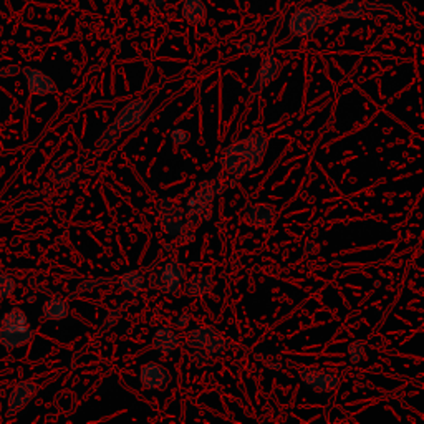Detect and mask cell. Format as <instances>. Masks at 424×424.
<instances>
[{
	"label": "cell",
	"mask_w": 424,
	"mask_h": 424,
	"mask_svg": "<svg viewBox=\"0 0 424 424\" xmlns=\"http://www.w3.org/2000/svg\"><path fill=\"white\" fill-rule=\"evenodd\" d=\"M348 357L353 365H358V363L365 360V345H363V341L354 340L348 345Z\"/></svg>",
	"instance_id": "obj_23"
},
{
	"label": "cell",
	"mask_w": 424,
	"mask_h": 424,
	"mask_svg": "<svg viewBox=\"0 0 424 424\" xmlns=\"http://www.w3.org/2000/svg\"><path fill=\"white\" fill-rule=\"evenodd\" d=\"M34 333V327L22 308H10L0 318V345L3 348L14 350L30 343Z\"/></svg>",
	"instance_id": "obj_4"
},
{
	"label": "cell",
	"mask_w": 424,
	"mask_h": 424,
	"mask_svg": "<svg viewBox=\"0 0 424 424\" xmlns=\"http://www.w3.org/2000/svg\"><path fill=\"white\" fill-rule=\"evenodd\" d=\"M246 219L252 227H255V229L268 227L272 226V222H274L275 211L274 207L268 206V204H257V206L248 207L246 212Z\"/></svg>",
	"instance_id": "obj_14"
},
{
	"label": "cell",
	"mask_w": 424,
	"mask_h": 424,
	"mask_svg": "<svg viewBox=\"0 0 424 424\" xmlns=\"http://www.w3.org/2000/svg\"><path fill=\"white\" fill-rule=\"evenodd\" d=\"M0 34H2V27H0Z\"/></svg>",
	"instance_id": "obj_31"
},
{
	"label": "cell",
	"mask_w": 424,
	"mask_h": 424,
	"mask_svg": "<svg viewBox=\"0 0 424 424\" xmlns=\"http://www.w3.org/2000/svg\"><path fill=\"white\" fill-rule=\"evenodd\" d=\"M186 280V267L181 260L171 259L151 274L149 285L166 295H178Z\"/></svg>",
	"instance_id": "obj_5"
},
{
	"label": "cell",
	"mask_w": 424,
	"mask_h": 424,
	"mask_svg": "<svg viewBox=\"0 0 424 424\" xmlns=\"http://www.w3.org/2000/svg\"><path fill=\"white\" fill-rule=\"evenodd\" d=\"M227 348H229V340H226L221 333H218V335L212 338L209 343L206 345V348L204 350H206V353L209 354V357L214 358V357H221V354L226 353Z\"/></svg>",
	"instance_id": "obj_22"
},
{
	"label": "cell",
	"mask_w": 424,
	"mask_h": 424,
	"mask_svg": "<svg viewBox=\"0 0 424 424\" xmlns=\"http://www.w3.org/2000/svg\"><path fill=\"white\" fill-rule=\"evenodd\" d=\"M169 138H171V142L176 146H182L186 145L187 141H189V133L186 131V129H181V128H176V129H171L169 133Z\"/></svg>",
	"instance_id": "obj_26"
},
{
	"label": "cell",
	"mask_w": 424,
	"mask_h": 424,
	"mask_svg": "<svg viewBox=\"0 0 424 424\" xmlns=\"http://www.w3.org/2000/svg\"><path fill=\"white\" fill-rule=\"evenodd\" d=\"M78 174V168L73 162L68 161H56L50 171V179L55 186L62 187L70 184L73 179Z\"/></svg>",
	"instance_id": "obj_16"
},
{
	"label": "cell",
	"mask_w": 424,
	"mask_h": 424,
	"mask_svg": "<svg viewBox=\"0 0 424 424\" xmlns=\"http://www.w3.org/2000/svg\"><path fill=\"white\" fill-rule=\"evenodd\" d=\"M158 219L162 232L169 237H179L184 232V209L169 198H162L158 202Z\"/></svg>",
	"instance_id": "obj_6"
},
{
	"label": "cell",
	"mask_w": 424,
	"mask_h": 424,
	"mask_svg": "<svg viewBox=\"0 0 424 424\" xmlns=\"http://www.w3.org/2000/svg\"><path fill=\"white\" fill-rule=\"evenodd\" d=\"M15 290V280L9 274H0V299H7Z\"/></svg>",
	"instance_id": "obj_24"
},
{
	"label": "cell",
	"mask_w": 424,
	"mask_h": 424,
	"mask_svg": "<svg viewBox=\"0 0 424 424\" xmlns=\"http://www.w3.org/2000/svg\"><path fill=\"white\" fill-rule=\"evenodd\" d=\"M317 12H318V17H320V27L327 25V23L330 22H335V20L338 19L337 9H332V7H328V6H318Z\"/></svg>",
	"instance_id": "obj_25"
},
{
	"label": "cell",
	"mask_w": 424,
	"mask_h": 424,
	"mask_svg": "<svg viewBox=\"0 0 424 424\" xmlns=\"http://www.w3.org/2000/svg\"><path fill=\"white\" fill-rule=\"evenodd\" d=\"M218 333H219L218 330L212 327L193 328L186 333V337H184L186 345L193 350H204L206 348V345L209 343V341L218 335Z\"/></svg>",
	"instance_id": "obj_18"
},
{
	"label": "cell",
	"mask_w": 424,
	"mask_h": 424,
	"mask_svg": "<svg viewBox=\"0 0 424 424\" xmlns=\"http://www.w3.org/2000/svg\"><path fill=\"white\" fill-rule=\"evenodd\" d=\"M299 378L305 386L313 390L315 393H330L335 391L340 385V377L332 371L315 368V366H307V368L299 370Z\"/></svg>",
	"instance_id": "obj_7"
},
{
	"label": "cell",
	"mask_w": 424,
	"mask_h": 424,
	"mask_svg": "<svg viewBox=\"0 0 424 424\" xmlns=\"http://www.w3.org/2000/svg\"><path fill=\"white\" fill-rule=\"evenodd\" d=\"M146 3H148L149 7H153V9H161L162 6H165L166 2H168V0H145Z\"/></svg>",
	"instance_id": "obj_30"
},
{
	"label": "cell",
	"mask_w": 424,
	"mask_h": 424,
	"mask_svg": "<svg viewBox=\"0 0 424 424\" xmlns=\"http://www.w3.org/2000/svg\"><path fill=\"white\" fill-rule=\"evenodd\" d=\"M212 288V279L207 274H194L191 279L186 280L184 295L191 299H199V297L207 295Z\"/></svg>",
	"instance_id": "obj_17"
},
{
	"label": "cell",
	"mask_w": 424,
	"mask_h": 424,
	"mask_svg": "<svg viewBox=\"0 0 424 424\" xmlns=\"http://www.w3.org/2000/svg\"><path fill=\"white\" fill-rule=\"evenodd\" d=\"M280 70H282V63L277 60L275 55H272L271 53V55L265 56L262 63H260L259 72H257L254 83H252V87L248 88V98L257 96L265 87H268V85L279 76Z\"/></svg>",
	"instance_id": "obj_9"
},
{
	"label": "cell",
	"mask_w": 424,
	"mask_h": 424,
	"mask_svg": "<svg viewBox=\"0 0 424 424\" xmlns=\"http://www.w3.org/2000/svg\"><path fill=\"white\" fill-rule=\"evenodd\" d=\"M140 381L145 390L162 391L171 383V373L159 363H146L140 370Z\"/></svg>",
	"instance_id": "obj_8"
},
{
	"label": "cell",
	"mask_w": 424,
	"mask_h": 424,
	"mask_svg": "<svg viewBox=\"0 0 424 424\" xmlns=\"http://www.w3.org/2000/svg\"><path fill=\"white\" fill-rule=\"evenodd\" d=\"M179 345H181V341H179L178 333L174 332L173 328L162 325V327H158L154 330L153 346L156 352L162 354H171L173 352H176Z\"/></svg>",
	"instance_id": "obj_13"
},
{
	"label": "cell",
	"mask_w": 424,
	"mask_h": 424,
	"mask_svg": "<svg viewBox=\"0 0 424 424\" xmlns=\"http://www.w3.org/2000/svg\"><path fill=\"white\" fill-rule=\"evenodd\" d=\"M23 76H25L27 88L30 92V95L34 96H47V95H55L56 93V85L47 73L42 70H36V68L25 67L22 70Z\"/></svg>",
	"instance_id": "obj_11"
},
{
	"label": "cell",
	"mask_w": 424,
	"mask_h": 424,
	"mask_svg": "<svg viewBox=\"0 0 424 424\" xmlns=\"http://www.w3.org/2000/svg\"><path fill=\"white\" fill-rule=\"evenodd\" d=\"M108 282V280L103 279V280H87V282H81L78 287H76L75 293H85V292H92L93 288H96L98 285Z\"/></svg>",
	"instance_id": "obj_27"
},
{
	"label": "cell",
	"mask_w": 424,
	"mask_h": 424,
	"mask_svg": "<svg viewBox=\"0 0 424 424\" xmlns=\"http://www.w3.org/2000/svg\"><path fill=\"white\" fill-rule=\"evenodd\" d=\"M335 9H337L338 17L354 20V19L361 17L365 7H363V3L358 2V0H346L345 3H341V6L335 7Z\"/></svg>",
	"instance_id": "obj_21"
},
{
	"label": "cell",
	"mask_w": 424,
	"mask_h": 424,
	"mask_svg": "<svg viewBox=\"0 0 424 424\" xmlns=\"http://www.w3.org/2000/svg\"><path fill=\"white\" fill-rule=\"evenodd\" d=\"M42 312L47 320L60 321L68 317V313H70V305H68V301L63 299H48L43 304Z\"/></svg>",
	"instance_id": "obj_19"
},
{
	"label": "cell",
	"mask_w": 424,
	"mask_h": 424,
	"mask_svg": "<svg viewBox=\"0 0 424 424\" xmlns=\"http://www.w3.org/2000/svg\"><path fill=\"white\" fill-rule=\"evenodd\" d=\"M224 189H226V186L218 178L204 179V181L199 182L198 189L189 195L186 202L184 224L189 229H194V227L199 226V222L211 218V206L214 202V198L222 194Z\"/></svg>",
	"instance_id": "obj_3"
},
{
	"label": "cell",
	"mask_w": 424,
	"mask_h": 424,
	"mask_svg": "<svg viewBox=\"0 0 424 424\" xmlns=\"http://www.w3.org/2000/svg\"><path fill=\"white\" fill-rule=\"evenodd\" d=\"M181 15L191 25H201L206 20L207 9L202 0H182Z\"/></svg>",
	"instance_id": "obj_15"
},
{
	"label": "cell",
	"mask_w": 424,
	"mask_h": 424,
	"mask_svg": "<svg viewBox=\"0 0 424 424\" xmlns=\"http://www.w3.org/2000/svg\"><path fill=\"white\" fill-rule=\"evenodd\" d=\"M145 277H142L141 272L138 271H126L123 275L120 277V285L125 288V290L138 293L145 288Z\"/></svg>",
	"instance_id": "obj_20"
},
{
	"label": "cell",
	"mask_w": 424,
	"mask_h": 424,
	"mask_svg": "<svg viewBox=\"0 0 424 424\" xmlns=\"http://www.w3.org/2000/svg\"><path fill=\"white\" fill-rule=\"evenodd\" d=\"M267 145V136L262 131H255L244 140L232 142L222 154V168L232 179L246 176L248 171L255 169L262 162Z\"/></svg>",
	"instance_id": "obj_1"
},
{
	"label": "cell",
	"mask_w": 424,
	"mask_h": 424,
	"mask_svg": "<svg viewBox=\"0 0 424 424\" xmlns=\"http://www.w3.org/2000/svg\"><path fill=\"white\" fill-rule=\"evenodd\" d=\"M148 109H149V100H133L129 101V103H126L123 108L120 109V113L115 116L113 123L101 133L100 138H98L96 141L98 148L100 149L112 148L121 134L136 128L138 125L142 123Z\"/></svg>",
	"instance_id": "obj_2"
},
{
	"label": "cell",
	"mask_w": 424,
	"mask_h": 424,
	"mask_svg": "<svg viewBox=\"0 0 424 424\" xmlns=\"http://www.w3.org/2000/svg\"><path fill=\"white\" fill-rule=\"evenodd\" d=\"M320 27L317 9H300L288 20V32L295 36H307Z\"/></svg>",
	"instance_id": "obj_10"
},
{
	"label": "cell",
	"mask_w": 424,
	"mask_h": 424,
	"mask_svg": "<svg viewBox=\"0 0 424 424\" xmlns=\"http://www.w3.org/2000/svg\"><path fill=\"white\" fill-rule=\"evenodd\" d=\"M189 324H191V317L187 315V313H181V315H179V317L176 318V327H178V328H182V330H184Z\"/></svg>",
	"instance_id": "obj_29"
},
{
	"label": "cell",
	"mask_w": 424,
	"mask_h": 424,
	"mask_svg": "<svg viewBox=\"0 0 424 424\" xmlns=\"http://www.w3.org/2000/svg\"><path fill=\"white\" fill-rule=\"evenodd\" d=\"M36 393V385L34 381H20L10 391L9 401H7V416L17 414L23 410Z\"/></svg>",
	"instance_id": "obj_12"
},
{
	"label": "cell",
	"mask_w": 424,
	"mask_h": 424,
	"mask_svg": "<svg viewBox=\"0 0 424 424\" xmlns=\"http://www.w3.org/2000/svg\"><path fill=\"white\" fill-rule=\"evenodd\" d=\"M20 73V68L17 65H10V67H6L0 70V76H15Z\"/></svg>",
	"instance_id": "obj_28"
}]
</instances>
